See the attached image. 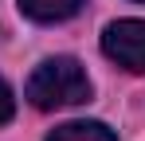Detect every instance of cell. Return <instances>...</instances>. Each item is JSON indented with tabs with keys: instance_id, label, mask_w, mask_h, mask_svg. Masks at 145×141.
Returning a JSON list of instances; mask_svg holds the SVG:
<instances>
[{
	"instance_id": "6da1fadb",
	"label": "cell",
	"mask_w": 145,
	"mask_h": 141,
	"mask_svg": "<svg viewBox=\"0 0 145 141\" xmlns=\"http://www.w3.org/2000/svg\"><path fill=\"white\" fill-rule=\"evenodd\" d=\"M86 98H90V78L67 55L43 59L27 78V102L35 110H63V106H78Z\"/></svg>"
},
{
	"instance_id": "7a4b0ae2",
	"label": "cell",
	"mask_w": 145,
	"mask_h": 141,
	"mask_svg": "<svg viewBox=\"0 0 145 141\" xmlns=\"http://www.w3.org/2000/svg\"><path fill=\"white\" fill-rule=\"evenodd\" d=\"M102 51L118 67L141 74L145 70V20H118L102 31Z\"/></svg>"
},
{
	"instance_id": "3957f363",
	"label": "cell",
	"mask_w": 145,
	"mask_h": 141,
	"mask_svg": "<svg viewBox=\"0 0 145 141\" xmlns=\"http://www.w3.org/2000/svg\"><path fill=\"white\" fill-rule=\"evenodd\" d=\"M82 4L86 0H20V12L35 24H59V20H71Z\"/></svg>"
},
{
	"instance_id": "277c9868",
	"label": "cell",
	"mask_w": 145,
	"mask_h": 141,
	"mask_svg": "<svg viewBox=\"0 0 145 141\" xmlns=\"http://www.w3.org/2000/svg\"><path fill=\"white\" fill-rule=\"evenodd\" d=\"M47 141H118L102 121H67L59 129H51Z\"/></svg>"
},
{
	"instance_id": "5b68a950",
	"label": "cell",
	"mask_w": 145,
	"mask_h": 141,
	"mask_svg": "<svg viewBox=\"0 0 145 141\" xmlns=\"http://www.w3.org/2000/svg\"><path fill=\"white\" fill-rule=\"evenodd\" d=\"M12 110H16V102H12V90H8V82L0 78V125L12 118Z\"/></svg>"
}]
</instances>
